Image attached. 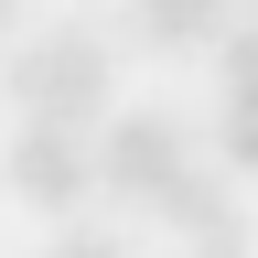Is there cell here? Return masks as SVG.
Listing matches in <instances>:
<instances>
[{"mask_svg": "<svg viewBox=\"0 0 258 258\" xmlns=\"http://www.w3.org/2000/svg\"><path fill=\"white\" fill-rule=\"evenodd\" d=\"M0 86L22 97V118H64V129H86L97 108H108V32H86V22L32 32V43L0 54Z\"/></svg>", "mask_w": 258, "mask_h": 258, "instance_id": "obj_1", "label": "cell"}, {"mask_svg": "<svg viewBox=\"0 0 258 258\" xmlns=\"http://www.w3.org/2000/svg\"><path fill=\"white\" fill-rule=\"evenodd\" d=\"M183 172H194V140H183L161 108H129V118H108V129H97V183H108V194H129V205H161Z\"/></svg>", "mask_w": 258, "mask_h": 258, "instance_id": "obj_2", "label": "cell"}, {"mask_svg": "<svg viewBox=\"0 0 258 258\" xmlns=\"http://www.w3.org/2000/svg\"><path fill=\"white\" fill-rule=\"evenodd\" d=\"M0 172H11V194H22V205L64 215V205H86V183H97V151H86V129H64V118H22Z\"/></svg>", "mask_w": 258, "mask_h": 258, "instance_id": "obj_3", "label": "cell"}, {"mask_svg": "<svg viewBox=\"0 0 258 258\" xmlns=\"http://www.w3.org/2000/svg\"><path fill=\"white\" fill-rule=\"evenodd\" d=\"M151 215H172L194 258H247V247H258V226H247V205H237V194H226L215 172H183V183L161 194Z\"/></svg>", "mask_w": 258, "mask_h": 258, "instance_id": "obj_4", "label": "cell"}, {"mask_svg": "<svg viewBox=\"0 0 258 258\" xmlns=\"http://www.w3.org/2000/svg\"><path fill=\"white\" fill-rule=\"evenodd\" d=\"M129 32L151 54H194V43L226 32V0H129Z\"/></svg>", "mask_w": 258, "mask_h": 258, "instance_id": "obj_5", "label": "cell"}, {"mask_svg": "<svg viewBox=\"0 0 258 258\" xmlns=\"http://www.w3.org/2000/svg\"><path fill=\"white\" fill-rule=\"evenodd\" d=\"M215 108H258V22L215 32Z\"/></svg>", "mask_w": 258, "mask_h": 258, "instance_id": "obj_6", "label": "cell"}, {"mask_svg": "<svg viewBox=\"0 0 258 258\" xmlns=\"http://www.w3.org/2000/svg\"><path fill=\"white\" fill-rule=\"evenodd\" d=\"M215 151L226 172H258V108H215Z\"/></svg>", "mask_w": 258, "mask_h": 258, "instance_id": "obj_7", "label": "cell"}, {"mask_svg": "<svg viewBox=\"0 0 258 258\" xmlns=\"http://www.w3.org/2000/svg\"><path fill=\"white\" fill-rule=\"evenodd\" d=\"M43 258H129V247H118V237H108V226H64V237H54V247H43Z\"/></svg>", "mask_w": 258, "mask_h": 258, "instance_id": "obj_8", "label": "cell"}, {"mask_svg": "<svg viewBox=\"0 0 258 258\" xmlns=\"http://www.w3.org/2000/svg\"><path fill=\"white\" fill-rule=\"evenodd\" d=\"M11 22H22V0H0V43H11Z\"/></svg>", "mask_w": 258, "mask_h": 258, "instance_id": "obj_9", "label": "cell"}]
</instances>
